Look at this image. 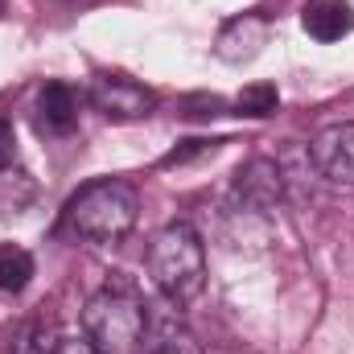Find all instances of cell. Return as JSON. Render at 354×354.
Wrapping results in <instances>:
<instances>
[{"instance_id": "cell-12", "label": "cell", "mask_w": 354, "mask_h": 354, "mask_svg": "<svg viewBox=\"0 0 354 354\" xmlns=\"http://www.w3.org/2000/svg\"><path fill=\"white\" fill-rule=\"evenodd\" d=\"M145 354H202V346H198V338H194L189 330L169 326V330H161V334L145 346Z\"/></svg>"}, {"instance_id": "cell-14", "label": "cell", "mask_w": 354, "mask_h": 354, "mask_svg": "<svg viewBox=\"0 0 354 354\" xmlns=\"http://www.w3.org/2000/svg\"><path fill=\"white\" fill-rule=\"evenodd\" d=\"M50 354H99V351H95V342L87 334H58V342H54Z\"/></svg>"}, {"instance_id": "cell-11", "label": "cell", "mask_w": 354, "mask_h": 354, "mask_svg": "<svg viewBox=\"0 0 354 354\" xmlns=\"http://www.w3.org/2000/svg\"><path fill=\"white\" fill-rule=\"evenodd\" d=\"M276 107H280V91L272 83H252V87H243L235 95V111L248 115V120H264Z\"/></svg>"}, {"instance_id": "cell-15", "label": "cell", "mask_w": 354, "mask_h": 354, "mask_svg": "<svg viewBox=\"0 0 354 354\" xmlns=\"http://www.w3.org/2000/svg\"><path fill=\"white\" fill-rule=\"evenodd\" d=\"M12 161H17V132H12L8 120H0V174H4Z\"/></svg>"}, {"instance_id": "cell-6", "label": "cell", "mask_w": 354, "mask_h": 354, "mask_svg": "<svg viewBox=\"0 0 354 354\" xmlns=\"http://www.w3.org/2000/svg\"><path fill=\"white\" fill-rule=\"evenodd\" d=\"M268 33H272L268 17H260V12H239V17L223 21V29L214 37V54L223 62H231V66H243V62H252L268 46Z\"/></svg>"}, {"instance_id": "cell-5", "label": "cell", "mask_w": 354, "mask_h": 354, "mask_svg": "<svg viewBox=\"0 0 354 354\" xmlns=\"http://www.w3.org/2000/svg\"><path fill=\"white\" fill-rule=\"evenodd\" d=\"M309 161H313V169L326 181L354 185V124L351 120L317 128L313 140H309Z\"/></svg>"}, {"instance_id": "cell-4", "label": "cell", "mask_w": 354, "mask_h": 354, "mask_svg": "<svg viewBox=\"0 0 354 354\" xmlns=\"http://www.w3.org/2000/svg\"><path fill=\"white\" fill-rule=\"evenodd\" d=\"M87 103L99 115L115 120V124L145 120V115L157 111V95L145 87V83H136V79H128V75H111V71H103V75L91 79Z\"/></svg>"}, {"instance_id": "cell-8", "label": "cell", "mask_w": 354, "mask_h": 354, "mask_svg": "<svg viewBox=\"0 0 354 354\" xmlns=\"http://www.w3.org/2000/svg\"><path fill=\"white\" fill-rule=\"evenodd\" d=\"M301 25L313 41H342L354 33V4L351 0H305L301 8Z\"/></svg>"}, {"instance_id": "cell-2", "label": "cell", "mask_w": 354, "mask_h": 354, "mask_svg": "<svg viewBox=\"0 0 354 354\" xmlns=\"http://www.w3.org/2000/svg\"><path fill=\"white\" fill-rule=\"evenodd\" d=\"M149 276L165 301L189 305L206 284V243L189 223H165L149 248Z\"/></svg>"}, {"instance_id": "cell-1", "label": "cell", "mask_w": 354, "mask_h": 354, "mask_svg": "<svg viewBox=\"0 0 354 354\" xmlns=\"http://www.w3.org/2000/svg\"><path fill=\"white\" fill-rule=\"evenodd\" d=\"M66 223L87 243H120L140 223V194L124 177H95L66 202Z\"/></svg>"}, {"instance_id": "cell-9", "label": "cell", "mask_w": 354, "mask_h": 354, "mask_svg": "<svg viewBox=\"0 0 354 354\" xmlns=\"http://www.w3.org/2000/svg\"><path fill=\"white\" fill-rule=\"evenodd\" d=\"M37 120L46 132H71L79 124V91L62 79L37 91Z\"/></svg>"}, {"instance_id": "cell-16", "label": "cell", "mask_w": 354, "mask_h": 354, "mask_svg": "<svg viewBox=\"0 0 354 354\" xmlns=\"http://www.w3.org/2000/svg\"><path fill=\"white\" fill-rule=\"evenodd\" d=\"M4 8H8V0H0V17H4Z\"/></svg>"}, {"instance_id": "cell-13", "label": "cell", "mask_w": 354, "mask_h": 354, "mask_svg": "<svg viewBox=\"0 0 354 354\" xmlns=\"http://www.w3.org/2000/svg\"><path fill=\"white\" fill-rule=\"evenodd\" d=\"M214 149H218V140H181V149H174L161 165L174 169V165H185V161H194V157H202V153H214Z\"/></svg>"}, {"instance_id": "cell-7", "label": "cell", "mask_w": 354, "mask_h": 354, "mask_svg": "<svg viewBox=\"0 0 354 354\" xmlns=\"http://www.w3.org/2000/svg\"><path fill=\"white\" fill-rule=\"evenodd\" d=\"M235 198L243 206H256V210H272L280 198H284V177H280V165L268 161V157H252L239 165L235 174Z\"/></svg>"}, {"instance_id": "cell-10", "label": "cell", "mask_w": 354, "mask_h": 354, "mask_svg": "<svg viewBox=\"0 0 354 354\" xmlns=\"http://www.w3.org/2000/svg\"><path fill=\"white\" fill-rule=\"evenodd\" d=\"M33 256L21 243H0V292H25L33 280Z\"/></svg>"}, {"instance_id": "cell-3", "label": "cell", "mask_w": 354, "mask_h": 354, "mask_svg": "<svg viewBox=\"0 0 354 354\" xmlns=\"http://www.w3.org/2000/svg\"><path fill=\"white\" fill-rule=\"evenodd\" d=\"M83 334L95 342L99 354H140L149 334L145 301L124 284L99 288L83 305Z\"/></svg>"}]
</instances>
